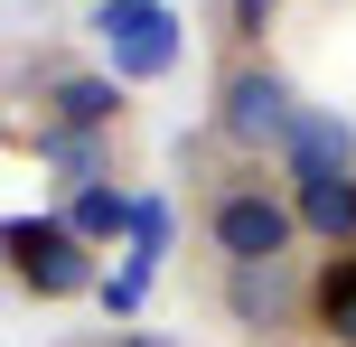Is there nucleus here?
I'll return each mask as SVG.
<instances>
[{"label": "nucleus", "mask_w": 356, "mask_h": 347, "mask_svg": "<svg viewBox=\"0 0 356 347\" xmlns=\"http://www.w3.org/2000/svg\"><path fill=\"white\" fill-rule=\"evenodd\" d=\"M0 263H10V225H0Z\"/></svg>", "instance_id": "4468645a"}, {"label": "nucleus", "mask_w": 356, "mask_h": 347, "mask_svg": "<svg viewBox=\"0 0 356 347\" xmlns=\"http://www.w3.org/2000/svg\"><path fill=\"white\" fill-rule=\"evenodd\" d=\"M94 29L122 47V66L131 75H169V56H178V38H169V10L160 0H104V19Z\"/></svg>", "instance_id": "423d86ee"}, {"label": "nucleus", "mask_w": 356, "mask_h": 347, "mask_svg": "<svg viewBox=\"0 0 356 347\" xmlns=\"http://www.w3.org/2000/svg\"><path fill=\"white\" fill-rule=\"evenodd\" d=\"M291 216H300V244H328V254H356V169H328V179H282Z\"/></svg>", "instance_id": "39448f33"}, {"label": "nucleus", "mask_w": 356, "mask_h": 347, "mask_svg": "<svg viewBox=\"0 0 356 347\" xmlns=\"http://www.w3.org/2000/svg\"><path fill=\"white\" fill-rule=\"evenodd\" d=\"M300 94H291V75L272 66L263 47H234L225 66H216V141L225 150H244V160H282L291 150V131H300Z\"/></svg>", "instance_id": "f257e3e1"}, {"label": "nucleus", "mask_w": 356, "mask_h": 347, "mask_svg": "<svg viewBox=\"0 0 356 347\" xmlns=\"http://www.w3.org/2000/svg\"><path fill=\"white\" fill-rule=\"evenodd\" d=\"M10 273L38 300H75V291H94V244L66 216H19L10 225Z\"/></svg>", "instance_id": "7ed1b4c3"}, {"label": "nucleus", "mask_w": 356, "mask_h": 347, "mask_svg": "<svg viewBox=\"0 0 356 347\" xmlns=\"http://www.w3.org/2000/svg\"><path fill=\"white\" fill-rule=\"evenodd\" d=\"M272 10H282V0H225V29H234V47H253V38L272 29Z\"/></svg>", "instance_id": "f8f14e48"}, {"label": "nucleus", "mask_w": 356, "mask_h": 347, "mask_svg": "<svg viewBox=\"0 0 356 347\" xmlns=\"http://www.w3.org/2000/svg\"><path fill=\"white\" fill-rule=\"evenodd\" d=\"M38 150H47L56 169H75V179H94V150H104V141H94V131H56V122H47V131H38Z\"/></svg>", "instance_id": "9b49d317"}, {"label": "nucleus", "mask_w": 356, "mask_h": 347, "mask_svg": "<svg viewBox=\"0 0 356 347\" xmlns=\"http://www.w3.org/2000/svg\"><path fill=\"white\" fill-rule=\"evenodd\" d=\"M207 244L225 254V273L291 263V254H300V216H291L282 179H225V188L207 197Z\"/></svg>", "instance_id": "f03ea898"}, {"label": "nucleus", "mask_w": 356, "mask_h": 347, "mask_svg": "<svg viewBox=\"0 0 356 347\" xmlns=\"http://www.w3.org/2000/svg\"><path fill=\"white\" fill-rule=\"evenodd\" d=\"M104 347H178V338H160V329H113Z\"/></svg>", "instance_id": "ddd939ff"}, {"label": "nucleus", "mask_w": 356, "mask_h": 347, "mask_svg": "<svg viewBox=\"0 0 356 347\" xmlns=\"http://www.w3.org/2000/svg\"><path fill=\"white\" fill-rule=\"evenodd\" d=\"M328 169H356L347 113H300V131H291V150H282V179H328Z\"/></svg>", "instance_id": "6e6552de"}, {"label": "nucleus", "mask_w": 356, "mask_h": 347, "mask_svg": "<svg viewBox=\"0 0 356 347\" xmlns=\"http://www.w3.org/2000/svg\"><path fill=\"white\" fill-rule=\"evenodd\" d=\"M66 225H75V235L94 244V254H104V244H113V235H122V225H131V197H122V188H113V179H85V188H75V197H66Z\"/></svg>", "instance_id": "9d476101"}, {"label": "nucleus", "mask_w": 356, "mask_h": 347, "mask_svg": "<svg viewBox=\"0 0 356 347\" xmlns=\"http://www.w3.org/2000/svg\"><path fill=\"white\" fill-rule=\"evenodd\" d=\"M225 319L244 338H291L309 319V291L291 282V263H253V273H225Z\"/></svg>", "instance_id": "20e7f679"}, {"label": "nucleus", "mask_w": 356, "mask_h": 347, "mask_svg": "<svg viewBox=\"0 0 356 347\" xmlns=\"http://www.w3.org/2000/svg\"><path fill=\"white\" fill-rule=\"evenodd\" d=\"M309 329L328 347H356V254H328L309 282Z\"/></svg>", "instance_id": "1a4fd4ad"}, {"label": "nucleus", "mask_w": 356, "mask_h": 347, "mask_svg": "<svg viewBox=\"0 0 356 347\" xmlns=\"http://www.w3.org/2000/svg\"><path fill=\"white\" fill-rule=\"evenodd\" d=\"M47 122L104 141V131L122 122V85H113V75H56V85H47Z\"/></svg>", "instance_id": "0eeeda50"}]
</instances>
